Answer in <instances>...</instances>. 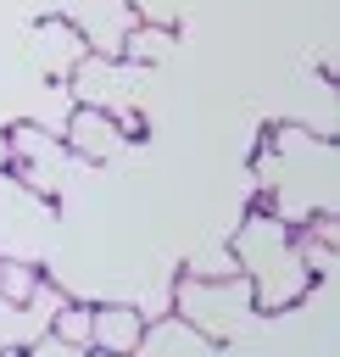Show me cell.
Listing matches in <instances>:
<instances>
[{"instance_id":"cell-1","label":"cell","mask_w":340,"mask_h":357,"mask_svg":"<svg viewBox=\"0 0 340 357\" xmlns=\"http://www.w3.org/2000/svg\"><path fill=\"white\" fill-rule=\"evenodd\" d=\"M229 251H234V268L245 273L251 301L262 312H284L312 290V268L295 251V229L273 212H251L240 223V234L229 240Z\"/></svg>"},{"instance_id":"cell-5","label":"cell","mask_w":340,"mask_h":357,"mask_svg":"<svg viewBox=\"0 0 340 357\" xmlns=\"http://www.w3.org/2000/svg\"><path fill=\"white\" fill-rule=\"evenodd\" d=\"M33 67L45 73V78H72V67L89 56V45L78 39V28L67 22V17H45V22H33Z\"/></svg>"},{"instance_id":"cell-8","label":"cell","mask_w":340,"mask_h":357,"mask_svg":"<svg viewBox=\"0 0 340 357\" xmlns=\"http://www.w3.org/2000/svg\"><path fill=\"white\" fill-rule=\"evenodd\" d=\"M173 45H178V33L173 28H162V22H134L128 33H123V61L128 67H150V61H162V56H173Z\"/></svg>"},{"instance_id":"cell-12","label":"cell","mask_w":340,"mask_h":357,"mask_svg":"<svg viewBox=\"0 0 340 357\" xmlns=\"http://www.w3.org/2000/svg\"><path fill=\"white\" fill-rule=\"evenodd\" d=\"M84 357H111V351H84Z\"/></svg>"},{"instance_id":"cell-6","label":"cell","mask_w":340,"mask_h":357,"mask_svg":"<svg viewBox=\"0 0 340 357\" xmlns=\"http://www.w3.org/2000/svg\"><path fill=\"white\" fill-rule=\"evenodd\" d=\"M145 335V312L128 301H100L89 307V351H111V357H134Z\"/></svg>"},{"instance_id":"cell-2","label":"cell","mask_w":340,"mask_h":357,"mask_svg":"<svg viewBox=\"0 0 340 357\" xmlns=\"http://www.w3.org/2000/svg\"><path fill=\"white\" fill-rule=\"evenodd\" d=\"M251 312H256V301H251L245 273H229V279H190L184 273V284H178V318L190 329H201L212 346L234 340L251 324Z\"/></svg>"},{"instance_id":"cell-4","label":"cell","mask_w":340,"mask_h":357,"mask_svg":"<svg viewBox=\"0 0 340 357\" xmlns=\"http://www.w3.org/2000/svg\"><path fill=\"white\" fill-rule=\"evenodd\" d=\"M61 145L67 156H84V162H106L128 145V123L117 112H100V106H72L67 128H61Z\"/></svg>"},{"instance_id":"cell-11","label":"cell","mask_w":340,"mask_h":357,"mask_svg":"<svg viewBox=\"0 0 340 357\" xmlns=\"http://www.w3.org/2000/svg\"><path fill=\"white\" fill-rule=\"evenodd\" d=\"M0 173H11V139L0 134Z\"/></svg>"},{"instance_id":"cell-10","label":"cell","mask_w":340,"mask_h":357,"mask_svg":"<svg viewBox=\"0 0 340 357\" xmlns=\"http://www.w3.org/2000/svg\"><path fill=\"white\" fill-rule=\"evenodd\" d=\"M22 357H84V351H78V346H67V340H56V335H39Z\"/></svg>"},{"instance_id":"cell-7","label":"cell","mask_w":340,"mask_h":357,"mask_svg":"<svg viewBox=\"0 0 340 357\" xmlns=\"http://www.w3.org/2000/svg\"><path fill=\"white\" fill-rule=\"evenodd\" d=\"M217 346L201 335V329H190L178 312H167V318H145V335H139V346H134V357H212Z\"/></svg>"},{"instance_id":"cell-9","label":"cell","mask_w":340,"mask_h":357,"mask_svg":"<svg viewBox=\"0 0 340 357\" xmlns=\"http://www.w3.org/2000/svg\"><path fill=\"white\" fill-rule=\"evenodd\" d=\"M50 335L67 340V346H78V351H89V307H84V301H67V307L56 312Z\"/></svg>"},{"instance_id":"cell-3","label":"cell","mask_w":340,"mask_h":357,"mask_svg":"<svg viewBox=\"0 0 340 357\" xmlns=\"http://www.w3.org/2000/svg\"><path fill=\"white\" fill-rule=\"evenodd\" d=\"M61 17L78 28V39L89 45V56H117L123 50V33L139 22L128 0H67Z\"/></svg>"}]
</instances>
